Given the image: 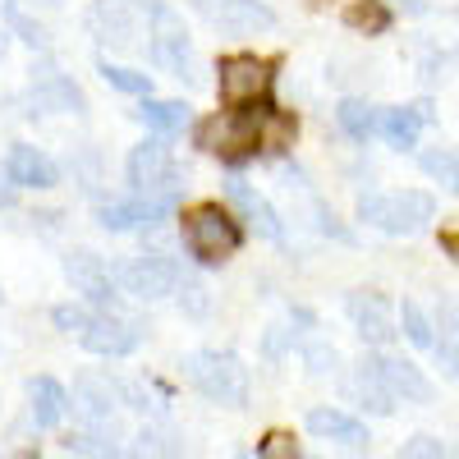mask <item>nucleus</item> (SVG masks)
<instances>
[{
	"label": "nucleus",
	"instance_id": "9",
	"mask_svg": "<svg viewBox=\"0 0 459 459\" xmlns=\"http://www.w3.org/2000/svg\"><path fill=\"white\" fill-rule=\"evenodd\" d=\"M216 74H221L216 79L221 101L235 106V110L239 106H257L266 97V88H272V65L257 60V56H225Z\"/></svg>",
	"mask_w": 459,
	"mask_h": 459
},
{
	"label": "nucleus",
	"instance_id": "8",
	"mask_svg": "<svg viewBox=\"0 0 459 459\" xmlns=\"http://www.w3.org/2000/svg\"><path fill=\"white\" fill-rule=\"evenodd\" d=\"M115 281H120L125 294H134L143 303H157V299H166L184 285V272L161 253H143V257H129L120 272H115Z\"/></svg>",
	"mask_w": 459,
	"mask_h": 459
},
{
	"label": "nucleus",
	"instance_id": "33",
	"mask_svg": "<svg viewBox=\"0 0 459 459\" xmlns=\"http://www.w3.org/2000/svg\"><path fill=\"white\" fill-rule=\"evenodd\" d=\"M303 359H308V368H313L317 377H322V372H331V368L340 363V354H335V350H326V344H313V350L303 354Z\"/></svg>",
	"mask_w": 459,
	"mask_h": 459
},
{
	"label": "nucleus",
	"instance_id": "36",
	"mask_svg": "<svg viewBox=\"0 0 459 459\" xmlns=\"http://www.w3.org/2000/svg\"><path fill=\"white\" fill-rule=\"evenodd\" d=\"M0 5H10V0H0Z\"/></svg>",
	"mask_w": 459,
	"mask_h": 459
},
{
	"label": "nucleus",
	"instance_id": "17",
	"mask_svg": "<svg viewBox=\"0 0 459 459\" xmlns=\"http://www.w3.org/2000/svg\"><path fill=\"white\" fill-rule=\"evenodd\" d=\"M308 432L317 437V441H335V446H344V450H368V428L359 423L354 413H344V409H313L308 413Z\"/></svg>",
	"mask_w": 459,
	"mask_h": 459
},
{
	"label": "nucleus",
	"instance_id": "1",
	"mask_svg": "<svg viewBox=\"0 0 459 459\" xmlns=\"http://www.w3.org/2000/svg\"><path fill=\"white\" fill-rule=\"evenodd\" d=\"M294 115L285 110H244V115H216L198 129V147L216 152L225 161H244L253 152H285L294 143Z\"/></svg>",
	"mask_w": 459,
	"mask_h": 459
},
{
	"label": "nucleus",
	"instance_id": "5",
	"mask_svg": "<svg viewBox=\"0 0 459 459\" xmlns=\"http://www.w3.org/2000/svg\"><path fill=\"white\" fill-rule=\"evenodd\" d=\"M92 32L115 51H143V37H152V0H97Z\"/></svg>",
	"mask_w": 459,
	"mask_h": 459
},
{
	"label": "nucleus",
	"instance_id": "14",
	"mask_svg": "<svg viewBox=\"0 0 459 459\" xmlns=\"http://www.w3.org/2000/svg\"><path fill=\"white\" fill-rule=\"evenodd\" d=\"M175 203H161V198H134V203H106L97 207V225L110 230V235H125V230H147V225H161L170 216Z\"/></svg>",
	"mask_w": 459,
	"mask_h": 459
},
{
	"label": "nucleus",
	"instance_id": "26",
	"mask_svg": "<svg viewBox=\"0 0 459 459\" xmlns=\"http://www.w3.org/2000/svg\"><path fill=\"white\" fill-rule=\"evenodd\" d=\"M423 175L437 179L441 188H450V194H459V147H432V152H423Z\"/></svg>",
	"mask_w": 459,
	"mask_h": 459
},
{
	"label": "nucleus",
	"instance_id": "19",
	"mask_svg": "<svg viewBox=\"0 0 459 459\" xmlns=\"http://www.w3.org/2000/svg\"><path fill=\"white\" fill-rule=\"evenodd\" d=\"M225 198L239 207V216L257 230L262 239H281V216L272 212V203H266L262 194H253L244 179H225Z\"/></svg>",
	"mask_w": 459,
	"mask_h": 459
},
{
	"label": "nucleus",
	"instance_id": "37",
	"mask_svg": "<svg viewBox=\"0 0 459 459\" xmlns=\"http://www.w3.org/2000/svg\"><path fill=\"white\" fill-rule=\"evenodd\" d=\"M42 5H51V0H42Z\"/></svg>",
	"mask_w": 459,
	"mask_h": 459
},
{
	"label": "nucleus",
	"instance_id": "6",
	"mask_svg": "<svg viewBox=\"0 0 459 459\" xmlns=\"http://www.w3.org/2000/svg\"><path fill=\"white\" fill-rule=\"evenodd\" d=\"M147 51H152V65L166 69V74H175V79H188V69H194L184 19L166 5V0H152V37H147Z\"/></svg>",
	"mask_w": 459,
	"mask_h": 459
},
{
	"label": "nucleus",
	"instance_id": "29",
	"mask_svg": "<svg viewBox=\"0 0 459 459\" xmlns=\"http://www.w3.org/2000/svg\"><path fill=\"white\" fill-rule=\"evenodd\" d=\"M101 79H106L110 88H120V92H134V97L152 92V79H147V74H138V69H120V65H110V60H101Z\"/></svg>",
	"mask_w": 459,
	"mask_h": 459
},
{
	"label": "nucleus",
	"instance_id": "16",
	"mask_svg": "<svg viewBox=\"0 0 459 459\" xmlns=\"http://www.w3.org/2000/svg\"><path fill=\"white\" fill-rule=\"evenodd\" d=\"M65 281L79 290V294H88L92 303H110V294H115V281L106 272V262L97 253H88V248L65 257Z\"/></svg>",
	"mask_w": 459,
	"mask_h": 459
},
{
	"label": "nucleus",
	"instance_id": "35",
	"mask_svg": "<svg viewBox=\"0 0 459 459\" xmlns=\"http://www.w3.org/2000/svg\"><path fill=\"white\" fill-rule=\"evenodd\" d=\"M0 56H5V32H0Z\"/></svg>",
	"mask_w": 459,
	"mask_h": 459
},
{
	"label": "nucleus",
	"instance_id": "10",
	"mask_svg": "<svg viewBox=\"0 0 459 459\" xmlns=\"http://www.w3.org/2000/svg\"><path fill=\"white\" fill-rule=\"evenodd\" d=\"M198 10L212 28L230 37H257L276 28V10L262 5V0H198Z\"/></svg>",
	"mask_w": 459,
	"mask_h": 459
},
{
	"label": "nucleus",
	"instance_id": "12",
	"mask_svg": "<svg viewBox=\"0 0 459 459\" xmlns=\"http://www.w3.org/2000/svg\"><path fill=\"white\" fill-rule=\"evenodd\" d=\"M363 368H372L381 377V386H386L395 400H404V404H428L432 400V381L423 377V368H413L409 359L372 354V359H363Z\"/></svg>",
	"mask_w": 459,
	"mask_h": 459
},
{
	"label": "nucleus",
	"instance_id": "31",
	"mask_svg": "<svg viewBox=\"0 0 459 459\" xmlns=\"http://www.w3.org/2000/svg\"><path fill=\"white\" fill-rule=\"evenodd\" d=\"M65 455H115V441H101V437H69L60 441Z\"/></svg>",
	"mask_w": 459,
	"mask_h": 459
},
{
	"label": "nucleus",
	"instance_id": "13",
	"mask_svg": "<svg viewBox=\"0 0 459 459\" xmlns=\"http://www.w3.org/2000/svg\"><path fill=\"white\" fill-rule=\"evenodd\" d=\"M125 395H120V381H110V377H101V372H83L79 381H74V413L83 418V423H92V428H101V423H110V413H115V404H120Z\"/></svg>",
	"mask_w": 459,
	"mask_h": 459
},
{
	"label": "nucleus",
	"instance_id": "21",
	"mask_svg": "<svg viewBox=\"0 0 459 459\" xmlns=\"http://www.w3.org/2000/svg\"><path fill=\"white\" fill-rule=\"evenodd\" d=\"M432 120V106L418 101V106H400V110H386L381 115V138H386L391 147H413L418 134H423V125Z\"/></svg>",
	"mask_w": 459,
	"mask_h": 459
},
{
	"label": "nucleus",
	"instance_id": "24",
	"mask_svg": "<svg viewBox=\"0 0 459 459\" xmlns=\"http://www.w3.org/2000/svg\"><path fill=\"white\" fill-rule=\"evenodd\" d=\"M335 120H340V129L350 134V138H372V134H381V115H377V106L354 101V97L335 106Z\"/></svg>",
	"mask_w": 459,
	"mask_h": 459
},
{
	"label": "nucleus",
	"instance_id": "2",
	"mask_svg": "<svg viewBox=\"0 0 459 459\" xmlns=\"http://www.w3.org/2000/svg\"><path fill=\"white\" fill-rule=\"evenodd\" d=\"M184 377L198 395H207L212 404L225 409H244L248 404V368L235 354H221V350H194L184 363Z\"/></svg>",
	"mask_w": 459,
	"mask_h": 459
},
{
	"label": "nucleus",
	"instance_id": "28",
	"mask_svg": "<svg viewBox=\"0 0 459 459\" xmlns=\"http://www.w3.org/2000/svg\"><path fill=\"white\" fill-rule=\"evenodd\" d=\"M400 326H404V335H409V344H418V350H432V344H437V326L428 322V313L423 308H418V303H404V308H400Z\"/></svg>",
	"mask_w": 459,
	"mask_h": 459
},
{
	"label": "nucleus",
	"instance_id": "30",
	"mask_svg": "<svg viewBox=\"0 0 459 459\" xmlns=\"http://www.w3.org/2000/svg\"><path fill=\"white\" fill-rule=\"evenodd\" d=\"M51 317H56V326H60V331H69V335H79V331L88 326V317H92V313L83 308V303H60V308H56Z\"/></svg>",
	"mask_w": 459,
	"mask_h": 459
},
{
	"label": "nucleus",
	"instance_id": "25",
	"mask_svg": "<svg viewBox=\"0 0 459 459\" xmlns=\"http://www.w3.org/2000/svg\"><path fill=\"white\" fill-rule=\"evenodd\" d=\"M344 23H350L354 32L381 37V32L391 28V10H386V0H354V5L344 10Z\"/></svg>",
	"mask_w": 459,
	"mask_h": 459
},
{
	"label": "nucleus",
	"instance_id": "7",
	"mask_svg": "<svg viewBox=\"0 0 459 459\" xmlns=\"http://www.w3.org/2000/svg\"><path fill=\"white\" fill-rule=\"evenodd\" d=\"M129 184L143 198L179 203V170H175V157L161 143H138L129 152Z\"/></svg>",
	"mask_w": 459,
	"mask_h": 459
},
{
	"label": "nucleus",
	"instance_id": "27",
	"mask_svg": "<svg viewBox=\"0 0 459 459\" xmlns=\"http://www.w3.org/2000/svg\"><path fill=\"white\" fill-rule=\"evenodd\" d=\"M437 344H432V350H437V359L450 368V372H459V303H446V308H441V322H437Z\"/></svg>",
	"mask_w": 459,
	"mask_h": 459
},
{
	"label": "nucleus",
	"instance_id": "18",
	"mask_svg": "<svg viewBox=\"0 0 459 459\" xmlns=\"http://www.w3.org/2000/svg\"><path fill=\"white\" fill-rule=\"evenodd\" d=\"M56 175H60L56 161L42 157L37 147H28V143L10 147V157H5V179H10L14 188H51Z\"/></svg>",
	"mask_w": 459,
	"mask_h": 459
},
{
	"label": "nucleus",
	"instance_id": "23",
	"mask_svg": "<svg viewBox=\"0 0 459 459\" xmlns=\"http://www.w3.org/2000/svg\"><path fill=\"white\" fill-rule=\"evenodd\" d=\"M32 101L42 106V110H79L83 106V92L74 88L69 79H60V74H47V79L32 88Z\"/></svg>",
	"mask_w": 459,
	"mask_h": 459
},
{
	"label": "nucleus",
	"instance_id": "15",
	"mask_svg": "<svg viewBox=\"0 0 459 459\" xmlns=\"http://www.w3.org/2000/svg\"><path fill=\"white\" fill-rule=\"evenodd\" d=\"M350 322L368 344H391L395 340V317H391V303L372 294V290H354L350 294Z\"/></svg>",
	"mask_w": 459,
	"mask_h": 459
},
{
	"label": "nucleus",
	"instance_id": "20",
	"mask_svg": "<svg viewBox=\"0 0 459 459\" xmlns=\"http://www.w3.org/2000/svg\"><path fill=\"white\" fill-rule=\"evenodd\" d=\"M28 413H32L37 428H56L69 413V395L56 377H32L28 381Z\"/></svg>",
	"mask_w": 459,
	"mask_h": 459
},
{
	"label": "nucleus",
	"instance_id": "3",
	"mask_svg": "<svg viewBox=\"0 0 459 459\" xmlns=\"http://www.w3.org/2000/svg\"><path fill=\"white\" fill-rule=\"evenodd\" d=\"M437 216V203L423 188H404V194H363L359 221L381 230V235H418Z\"/></svg>",
	"mask_w": 459,
	"mask_h": 459
},
{
	"label": "nucleus",
	"instance_id": "22",
	"mask_svg": "<svg viewBox=\"0 0 459 459\" xmlns=\"http://www.w3.org/2000/svg\"><path fill=\"white\" fill-rule=\"evenodd\" d=\"M138 120H143L152 134L170 138V134H184V129H188V106H184V101H170V97H147V101L138 106Z\"/></svg>",
	"mask_w": 459,
	"mask_h": 459
},
{
	"label": "nucleus",
	"instance_id": "38",
	"mask_svg": "<svg viewBox=\"0 0 459 459\" xmlns=\"http://www.w3.org/2000/svg\"><path fill=\"white\" fill-rule=\"evenodd\" d=\"M0 299H5V294H0Z\"/></svg>",
	"mask_w": 459,
	"mask_h": 459
},
{
	"label": "nucleus",
	"instance_id": "34",
	"mask_svg": "<svg viewBox=\"0 0 459 459\" xmlns=\"http://www.w3.org/2000/svg\"><path fill=\"white\" fill-rule=\"evenodd\" d=\"M400 455H446V446L437 437H413V441H404Z\"/></svg>",
	"mask_w": 459,
	"mask_h": 459
},
{
	"label": "nucleus",
	"instance_id": "32",
	"mask_svg": "<svg viewBox=\"0 0 459 459\" xmlns=\"http://www.w3.org/2000/svg\"><path fill=\"white\" fill-rule=\"evenodd\" d=\"M257 455L262 459H276V455H299V446H294V437L290 432H272L262 446H257Z\"/></svg>",
	"mask_w": 459,
	"mask_h": 459
},
{
	"label": "nucleus",
	"instance_id": "11",
	"mask_svg": "<svg viewBox=\"0 0 459 459\" xmlns=\"http://www.w3.org/2000/svg\"><path fill=\"white\" fill-rule=\"evenodd\" d=\"M79 344L92 354H106V359H125L143 344V326L129 317H115V313H92L88 326L79 331Z\"/></svg>",
	"mask_w": 459,
	"mask_h": 459
},
{
	"label": "nucleus",
	"instance_id": "4",
	"mask_svg": "<svg viewBox=\"0 0 459 459\" xmlns=\"http://www.w3.org/2000/svg\"><path fill=\"white\" fill-rule=\"evenodd\" d=\"M239 239H244L239 221L230 212H221L216 203H203L194 212H184V244H188V253H194L203 266L225 262L230 253L239 248Z\"/></svg>",
	"mask_w": 459,
	"mask_h": 459
}]
</instances>
